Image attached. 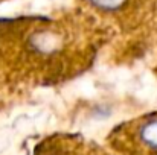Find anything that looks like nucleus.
Listing matches in <instances>:
<instances>
[{"label": "nucleus", "mask_w": 157, "mask_h": 155, "mask_svg": "<svg viewBox=\"0 0 157 155\" xmlns=\"http://www.w3.org/2000/svg\"><path fill=\"white\" fill-rule=\"evenodd\" d=\"M35 155H101L98 149H92L82 142L73 138L52 140L51 143H44L38 146Z\"/></svg>", "instance_id": "1"}, {"label": "nucleus", "mask_w": 157, "mask_h": 155, "mask_svg": "<svg viewBox=\"0 0 157 155\" xmlns=\"http://www.w3.org/2000/svg\"><path fill=\"white\" fill-rule=\"evenodd\" d=\"M137 143L150 152H157V119H151L139 125Z\"/></svg>", "instance_id": "2"}, {"label": "nucleus", "mask_w": 157, "mask_h": 155, "mask_svg": "<svg viewBox=\"0 0 157 155\" xmlns=\"http://www.w3.org/2000/svg\"><path fill=\"white\" fill-rule=\"evenodd\" d=\"M92 2L101 9L113 11V9H117L119 6H122V3L125 0H92Z\"/></svg>", "instance_id": "3"}]
</instances>
